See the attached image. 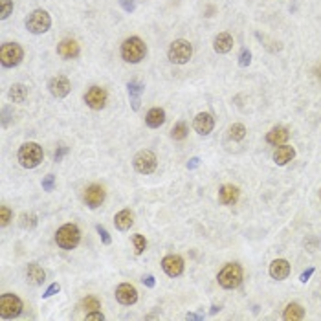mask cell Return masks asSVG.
Listing matches in <instances>:
<instances>
[{
  "label": "cell",
  "mask_w": 321,
  "mask_h": 321,
  "mask_svg": "<svg viewBox=\"0 0 321 321\" xmlns=\"http://www.w3.org/2000/svg\"><path fill=\"white\" fill-rule=\"evenodd\" d=\"M147 54V46L145 42L140 39V37H129V39L121 44V57L125 63H131V65H136L140 63Z\"/></svg>",
  "instance_id": "cell-1"
},
{
  "label": "cell",
  "mask_w": 321,
  "mask_h": 321,
  "mask_svg": "<svg viewBox=\"0 0 321 321\" xmlns=\"http://www.w3.org/2000/svg\"><path fill=\"white\" fill-rule=\"evenodd\" d=\"M42 156H44L42 147H40L39 143H35V141H28V143H24V145L19 149L17 158H19L22 167H26V169H35L40 162H42Z\"/></svg>",
  "instance_id": "cell-2"
},
{
  "label": "cell",
  "mask_w": 321,
  "mask_h": 321,
  "mask_svg": "<svg viewBox=\"0 0 321 321\" xmlns=\"http://www.w3.org/2000/svg\"><path fill=\"white\" fill-rule=\"evenodd\" d=\"M81 241V231L76 224H65L56 233V242L63 250H74Z\"/></svg>",
  "instance_id": "cell-3"
},
{
  "label": "cell",
  "mask_w": 321,
  "mask_h": 321,
  "mask_svg": "<svg viewBox=\"0 0 321 321\" xmlns=\"http://www.w3.org/2000/svg\"><path fill=\"white\" fill-rule=\"evenodd\" d=\"M219 285L226 290H233L242 283V268L237 262H230L219 272Z\"/></svg>",
  "instance_id": "cell-4"
},
{
  "label": "cell",
  "mask_w": 321,
  "mask_h": 321,
  "mask_svg": "<svg viewBox=\"0 0 321 321\" xmlns=\"http://www.w3.org/2000/svg\"><path fill=\"white\" fill-rule=\"evenodd\" d=\"M51 26V17L48 11L44 10H35L31 11L28 19H26V28L28 31H31L33 35H42L46 31L50 30Z\"/></svg>",
  "instance_id": "cell-5"
},
{
  "label": "cell",
  "mask_w": 321,
  "mask_h": 321,
  "mask_svg": "<svg viewBox=\"0 0 321 321\" xmlns=\"http://www.w3.org/2000/svg\"><path fill=\"white\" fill-rule=\"evenodd\" d=\"M167 56H169L171 63H175V65H186L193 56V46L186 39H176L171 42Z\"/></svg>",
  "instance_id": "cell-6"
},
{
  "label": "cell",
  "mask_w": 321,
  "mask_h": 321,
  "mask_svg": "<svg viewBox=\"0 0 321 321\" xmlns=\"http://www.w3.org/2000/svg\"><path fill=\"white\" fill-rule=\"evenodd\" d=\"M24 59V51L17 42H6L0 48V63L6 68H13V66L20 65V61Z\"/></svg>",
  "instance_id": "cell-7"
},
{
  "label": "cell",
  "mask_w": 321,
  "mask_h": 321,
  "mask_svg": "<svg viewBox=\"0 0 321 321\" xmlns=\"http://www.w3.org/2000/svg\"><path fill=\"white\" fill-rule=\"evenodd\" d=\"M22 312V301L15 294H2L0 296V316L4 319H13L20 316Z\"/></svg>",
  "instance_id": "cell-8"
},
{
  "label": "cell",
  "mask_w": 321,
  "mask_h": 321,
  "mask_svg": "<svg viewBox=\"0 0 321 321\" xmlns=\"http://www.w3.org/2000/svg\"><path fill=\"white\" fill-rule=\"evenodd\" d=\"M134 169L141 175H151L154 173L156 166H158V160H156V154L152 151H140L134 156Z\"/></svg>",
  "instance_id": "cell-9"
},
{
  "label": "cell",
  "mask_w": 321,
  "mask_h": 321,
  "mask_svg": "<svg viewBox=\"0 0 321 321\" xmlns=\"http://www.w3.org/2000/svg\"><path fill=\"white\" fill-rule=\"evenodd\" d=\"M106 99H109V94H106V90L101 88V86H92L85 94L86 105L90 106V109H94V111H101V109L106 105Z\"/></svg>",
  "instance_id": "cell-10"
},
{
  "label": "cell",
  "mask_w": 321,
  "mask_h": 321,
  "mask_svg": "<svg viewBox=\"0 0 321 321\" xmlns=\"http://www.w3.org/2000/svg\"><path fill=\"white\" fill-rule=\"evenodd\" d=\"M48 88H50V94L57 99H63L66 95L72 92V85L70 81L66 79L65 76H57V77H51L50 83H48Z\"/></svg>",
  "instance_id": "cell-11"
},
{
  "label": "cell",
  "mask_w": 321,
  "mask_h": 321,
  "mask_svg": "<svg viewBox=\"0 0 321 321\" xmlns=\"http://www.w3.org/2000/svg\"><path fill=\"white\" fill-rule=\"evenodd\" d=\"M116 299L125 306H131L138 301V290L131 283H121L118 288H116Z\"/></svg>",
  "instance_id": "cell-12"
},
{
  "label": "cell",
  "mask_w": 321,
  "mask_h": 321,
  "mask_svg": "<svg viewBox=\"0 0 321 321\" xmlns=\"http://www.w3.org/2000/svg\"><path fill=\"white\" fill-rule=\"evenodd\" d=\"M162 268L169 277H178L184 272V259L180 255H166L162 259Z\"/></svg>",
  "instance_id": "cell-13"
},
{
  "label": "cell",
  "mask_w": 321,
  "mask_h": 321,
  "mask_svg": "<svg viewBox=\"0 0 321 321\" xmlns=\"http://www.w3.org/2000/svg\"><path fill=\"white\" fill-rule=\"evenodd\" d=\"M103 200H105V189L101 186L92 184V186H88L85 189V202L88 207L95 209V207H99L103 204Z\"/></svg>",
  "instance_id": "cell-14"
},
{
  "label": "cell",
  "mask_w": 321,
  "mask_h": 321,
  "mask_svg": "<svg viewBox=\"0 0 321 321\" xmlns=\"http://www.w3.org/2000/svg\"><path fill=\"white\" fill-rule=\"evenodd\" d=\"M193 127H195V131L200 136H207L213 131V127H215V120H213V116L209 112H200V114L195 116Z\"/></svg>",
  "instance_id": "cell-15"
},
{
  "label": "cell",
  "mask_w": 321,
  "mask_h": 321,
  "mask_svg": "<svg viewBox=\"0 0 321 321\" xmlns=\"http://www.w3.org/2000/svg\"><path fill=\"white\" fill-rule=\"evenodd\" d=\"M79 51H81L79 44L72 39L61 40L59 44H57V54H59L63 59H76V57L79 56Z\"/></svg>",
  "instance_id": "cell-16"
},
{
  "label": "cell",
  "mask_w": 321,
  "mask_h": 321,
  "mask_svg": "<svg viewBox=\"0 0 321 321\" xmlns=\"http://www.w3.org/2000/svg\"><path fill=\"white\" fill-rule=\"evenodd\" d=\"M270 276L277 281H283L286 277L290 276V262L286 261V259H276V261H272L270 264Z\"/></svg>",
  "instance_id": "cell-17"
},
{
  "label": "cell",
  "mask_w": 321,
  "mask_h": 321,
  "mask_svg": "<svg viewBox=\"0 0 321 321\" xmlns=\"http://www.w3.org/2000/svg\"><path fill=\"white\" fill-rule=\"evenodd\" d=\"M127 88H129V97H131L132 111H138V109H140V103H141V94L145 90V86H143V83L134 79L127 85Z\"/></svg>",
  "instance_id": "cell-18"
},
{
  "label": "cell",
  "mask_w": 321,
  "mask_h": 321,
  "mask_svg": "<svg viewBox=\"0 0 321 321\" xmlns=\"http://www.w3.org/2000/svg\"><path fill=\"white\" fill-rule=\"evenodd\" d=\"M288 138H290V132L286 131L285 127H274V129L266 134V141H268L270 145H276V147L285 145Z\"/></svg>",
  "instance_id": "cell-19"
},
{
  "label": "cell",
  "mask_w": 321,
  "mask_h": 321,
  "mask_svg": "<svg viewBox=\"0 0 321 321\" xmlns=\"http://www.w3.org/2000/svg\"><path fill=\"white\" fill-rule=\"evenodd\" d=\"M294 156H296V149L290 145H279L274 152V162H276L277 166H286L288 162L294 160Z\"/></svg>",
  "instance_id": "cell-20"
},
{
  "label": "cell",
  "mask_w": 321,
  "mask_h": 321,
  "mask_svg": "<svg viewBox=\"0 0 321 321\" xmlns=\"http://www.w3.org/2000/svg\"><path fill=\"white\" fill-rule=\"evenodd\" d=\"M145 123H147V127H151V129H158V127H162L164 123H166V111L160 109V106L151 109L145 116Z\"/></svg>",
  "instance_id": "cell-21"
},
{
  "label": "cell",
  "mask_w": 321,
  "mask_h": 321,
  "mask_svg": "<svg viewBox=\"0 0 321 321\" xmlns=\"http://www.w3.org/2000/svg\"><path fill=\"white\" fill-rule=\"evenodd\" d=\"M114 224L120 231H127L134 224V213L131 209H121L120 213H116Z\"/></svg>",
  "instance_id": "cell-22"
},
{
  "label": "cell",
  "mask_w": 321,
  "mask_h": 321,
  "mask_svg": "<svg viewBox=\"0 0 321 321\" xmlns=\"http://www.w3.org/2000/svg\"><path fill=\"white\" fill-rule=\"evenodd\" d=\"M219 200L224 204V206H231V204H235L239 200V189L235 186H222L221 191H219Z\"/></svg>",
  "instance_id": "cell-23"
},
{
  "label": "cell",
  "mask_w": 321,
  "mask_h": 321,
  "mask_svg": "<svg viewBox=\"0 0 321 321\" xmlns=\"http://www.w3.org/2000/svg\"><path fill=\"white\" fill-rule=\"evenodd\" d=\"M213 48H215L217 54H228V51L233 48V37L230 33H219L213 40Z\"/></svg>",
  "instance_id": "cell-24"
},
{
  "label": "cell",
  "mask_w": 321,
  "mask_h": 321,
  "mask_svg": "<svg viewBox=\"0 0 321 321\" xmlns=\"http://www.w3.org/2000/svg\"><path fill=\"white\" fill-rule=\"evenodd\" d=\"M26 276H28V281L33 283V285H42V283H44V279H46V272L42 270L39 264L31 262V264H28Z\"/></svg>",
  "instance_id": "cell-25"
},
{
  "label": "cell",
  "mask_w": 321,
  "mask_h": 321,
  "mask_svg": "<svg viewBox=\"0 0 321 321\" xmlns=\"http://www.w3.org/2000/svg\"><path fill=\"white\" fill-rule=\"evenodd\" d=\"M283 317L286 321H299L305 317V310H303V306L299 303H290V305H286Z\"/></svg>",
  "instance_id": "cell-26"
},
{
  "label": "cell",
  "mask_w": 321,
  "mask_h": 321,
  "mask_svg": "<svg viewBox=\"0 0 321 321\" xmlns=\"http://www.w3.org/2000/svg\"><path fill=\"white\" fill-rule=\"evenodd\" d=\"M10 99L13 101V103H24L26 97H28V86L20 85V83H17V85H13L10 88Z\"/></svg>",
  "instance_id": "cell-27"
},
{
  "label": "cell",
  "mask_w": 321,
  "mask_h": 321,
  "mask_svg": "<svg viewBox=\"0 0 321 321\" xmlns=\"http://www.w3.org/2000/svg\"><path fill=\"white\" fill-rule=\"evenodd\" d=\"M187 132H189V129H187V125L184 123V121H178L175 127H173V131H171V136H173V140L176 141H182L187 138Z\"/></svg>",
  "instance_id": "cell-28"
},
{
  "label": "cell",
  "mask_w": 321,
  "mask_h": 321,
  "mask_svg": "<svg viewBox=\"0 0 321 321\" xmlns=\"http://www.w3.org/2000/svg\"><path fill=\"white\" fill-rule=\"evenodd\" d=\"M37 224H39V219L33 213H22L20 215V226L24 228V230H33Z\"/></svg>",
  "instance_id": "cell-29"
},
{
  "label": "cell",
  "mask_w": 321,
  "mask_h": 321,
  "mask_svg": "<svg viewBox=\"0 0 321 321\" xmlns=\"http://www.w3.org/2000/svg\"><path fill=\"white\" fill-rule=\"evenodd\" d=\"M244 136H246V127L242 125V123H233V125L230 127V140L241 141L244 140Z\"/></svg>",
  "instance_id": "cell-30"
},
{
  "label": "cell",
  "mask_w": 321,
  "mask_h": 321,
  "mask_svg": "<svg viewBox=\"0 0 321 321\" xmlns=\"http://www.w3.org/2000/svg\"><path fill=\"white\" fill-rule=\"evenodd\" d=\"M132 244H134V251H136V255H141V253L145 251V248H147V241H145V237L140 235V233H136V235H132Z\"/></svg>",
  "instance_id": "cell-31"
},
{
  "label": "cell",
  "mask_w": 321,
  "mask_h": 321,
  "mask_svg": "<svg viewBox=\"0 0 321 321\" xmlns=\"http://www.w3.org/2000/svg\"><path fill=\"white\" fill-rule=\"evenodd\" d=\"M0 8H2L0 10V19L6 20L13 11V0H0Z\"/></svg>",
  "instance_id": "cell-32"
},
{
  "label": "cell",
  "mask_w": 321,
  "mask_h": 321,
  "mask_svg": "<svg viewBox=\"0 0 321 321\" xmlns=\"http://www.w3.org/2000/svg\"><path fill=\"white\" fill-rule=\"evenodd\" d=\"M83 306H85V310L86 312H92V310H99L101 308V305H99V301L95 299V297H86L85 301H83Z\"/></svg>",
  "instance_id": "cell-33"
},
{
  "label": "cell",
  "mask_w": 321,
  "mask_h": 321,
  "mask_svg": "<svg viewBox=\"0 0 321 321\" xmlns=\"http://www.w3.org/2000/svg\"><path fill=\"white\" fill-rule=\"evenodd\" d=\"M11 221V211L8 206H2L0 207V224H2V228H6L8 224H10Z\"/></svg>",
  "instance_id": "cell-34"
},
{
  "label": "cell",
  "mask_w": 321,
  "mask_h": 321,
  "mask_svg": "<svg viewBox=\"0 0 321 321\" xmlns=\"http://www.w3.org/2000/svg\"><path fill=\"white\" fill-rule=\"evenodd\" d=\"M54 187H56V176L54 175L44 176V178H42V189L50 193V191H54Z\"/></svg>",
  "instance_id": "cell-35"
},
{
  "label": "cell",
  "mask_w": 321,
  "mask_h": 321,
  "mask_svg": "<svg viewBox=\"0 0 321 321\" xmlns=\"http://www.w3.org/2000/svg\"><path fill=\"white\" fill-rule=\"evenodd\" d=\"M95 231H97V233H99V237H101V241H103V244H111L112 242V239H111V235H109V231L105 230V228L101 226V224H97V226H95Z\"/></svg>",
  "instance_id": "cell-36"
},
{
  "label": "cell",
  "mask_w": 321,
  "mask_h": 321,
  "mask_svg": "<svg viewBox=\"0 0 321 321\" xmlns=\"http://www.w3.org/2000/svg\"><path fill=\"white\" fill-rule=\"evenodd\" d=\"M251 63V54L250 50H246V48H242L241 56H239V65L241 66H248Z\"/></svg>",
  "instance_id": "cell-37"
},
{
  "label": "cell",
  "mask_w": 321,
  "mask_h": 321,
  "mask_svg": "<svg viewBox=\"0 0 321 321\" xmlns=\"http://www.w3.org/2000/svg\"><path fill=\"white\" fill-rule=\"evenodd\" d=\"M61 290V286H59V283H54V285H50L48 288H46V292L42 294V297L44 299H48V297H51V296H56L57 292Z\"/></svg>",
  "instance_id": "cell-38"
},
{
  "label": "cell",
  "mask_w": 321,
  "mask_h": 321,
  "mask_svg": "<svg viewBox=\"0 0 321 321\" xmlns=\"http://www.w3.org/2000/svg\"><path fill=\"white\" fill-rule=\"evenodd\" d=\"M120 6L127 11V13H132V11L136 10V2H134V0H120Z\"/></svg>",
  "instance_id": "cell-39"
},
{
  "label": "cell",
  "mask_w": 321,
  "mask_h": 321,
  "mask_svg": "<svg viewBox=\"0 0 321 321\" xmlns=\"http://www.w3.org/2000/svg\"><path fill=\"white\" fill-rule=\"evenodd\" d=\"M86 319H97V321H101V319H105V316H103L99 310H92V312H86Z\"/></svg>",
  "instance_id": "cell-40"
},
{
  "label": "cell",
  "mask_w": 321,
  "mask_h": 321,
  "mask_svg": "<svg viewBox=\"0 0 321 321\" xmlns=\"http://www.w3.org/2000/svg\"><path fill=\"white\" fill-rule=\"evenodd\" d=\"M65 154H68V147L61 145L59 149H57V151H56V156H54V158H56V162H61V160H63V156H65Z\"/></svg>",
  "instance_id": "cell-41"
},
{
  "label": "cell",
  "mask_w": 321,
  "mask_h": 321,
  "mask_svg": "<svg viewBox=\"0 0 321 321\" xmlns=\"http://www.w3.org/2000/svg\"><path fill=\"white\" fill-rule=\"evenodd\" d=\"M314 272H316V268H308V270H305V272L301 274V277H299V281H301V283H306V281H308V279L312 277V274H314Z\"/></svg>",
  "instance_id": "cell-42"
},
{
  "label": "cell",
  "mask_w": 321,
  "mask_h": 321,
  "mask_svg": "<svg viewBox=\"0 0 321 321\" xmlns=\"http://www.w3.org/2000/svg\"><path fill=\"white\" fill-rule=\"evenodd\" d=\"M141 281H143V285H145V286H149V288H154V285H156L154 277H152V276H145L143 279H141Z\"/></svg>",
  "instance_id": "cell-43"
},
{
  "label": "cell",
  "mask_w": 321,
  "mask_h": 321,
  "mask_svg": "<svg viewBox=\"0 0 321 321\" xmlns=\"http://www.w3.org/2000/svg\"><path fill=\"white\" fill-rule=\"evenodd\" d=\"M198 164H200V160H198V158H191L189 160V164H187V169H196V167H198Z\"/></svg>",
  "instance_id": "cell-44"
},
{
  "label": "cell",
  "mask_w": 321,
  "mask_h": 321,
  "mask_svg": "<svg viewBox=\"0 0 321 321\" xmlns=\"http://www.w3.org/2000/svg\"><path fill=\"white\" fill-rule=\"evenodd\" d=\"M187 319H202V316H198V314H187Z\"/></svg>",
  "instance_id": "cell-45"
},
{
  "label": "cell",
  "mask_w": 321,
  "mask_h": 321,
  "mask_svg": "<svg viewBox=\"0 0 321 321\" xmlns=\"http://www.w3.org/2000/svg\"><path fill=\"white\" fill-rule=\"evenodd\" d=\"M317 72H319V79H321V68H319V70H317Z\"/></svg>",
  "instance_id": "cell-46"
}]
</instances>
